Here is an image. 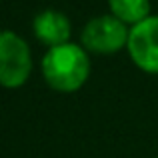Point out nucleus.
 Returning a JSON list of instances; mask_svg holds the SVG:
<instances>
[{
	"mask_svg": "<svg viewBox=\"0 0 158 158\" xmlns=\"http://www.w3.org/2000/svg\"><path fill=\"white\" fill-rule=\"evenodd\" d=\"M126 50L138 70L158 74V16H148L130 28Z\"/></svg>",
	"mask_w": 158,
	"mask_h": 158,
	"instance_id": "20e7f679",
	"label": "nucleus"
},
{
	"mask_svg": "<svg viewBox=\"0 0 158 158\" xmlns=\"http://www.w3.org/2000/svg\"><path fill=\"white\" fill-rule=\"evenodd\" d=\"M156 158H158V156H156Z\"/></svg>",
	"mask_w": 158,
	"mask_h": 158,
	"instance_id": "0eeeda50",
	"label": "nucleus"
},
{
	"mask_svg": "<svg viewBox=\"0 0 158 158\" xmlns=\"http://www.w3.org/2000/svg\"><path fill=\"white\" fill-rule=\"evenodd\" d=\"M108 8L114 18H118L130 28L150 16L148 0H108Z\"/></svg>",
	"mask_w": 158,
	"mask_h": 158,
	"instance_id": "423d86ee",
	"label": "nucleus"
},
{
	"mask_svg": "<svg viewBox=\"0 0 158 158\" xmlns=\"http://www.w3.org/2000/svg\"><path fill=\"white\" fill-rule=\"evenodd\" d=\"M32 74V52L28 42L12 30H0V86L20 88Z\"/></svg>",
	"mask_w": 158,
	"mask_h": 158,
	"instance_id": "f03ea898",
	"label": "nucleus"
},
{
	"mask_svg": "<svg viewBox=\"0 0 158 158\" xmlns=\"http://www.w3.org/2000/svg\"><path fill=\"white\" fill-rule=\"evenodd\" d=\"M42 78L56 92H76L90 76V56L82 44L66 42L48 48L40 62Z\"/></svg>",
	"mask_w": 158,
	"mask_h": 158,
	"instance_id": "f257e3e1",
	"label": "nucleus"
},
{
	"mask_svg": "<svg viewBox=\"0 0 158 158\" xmlns=\"http://www.w3.org/2000/svg\"><path fill=\"white\" fill-rule=\"evenodd\" d=\"M130 28L112 14L94 16L84 24L80 34V44L88 54L108 56L124 50L128 44Z\"/></svg>",
	"mask_w": 158,
	"mask_h": 158,
	"instance_id": "7ed1b4c3",
	"label": "nucleus"
},
{
	"mask_svg": "<svg viewBox=\"0 0 158 158\" xmlns=\"http://www.w3.org/2000/svg\"><path fill=\"white\" fill-rule=\"evenodd\" d=\"M32 32L40 44H44L46 48H54L70 42L72 24L64 12L46 8L32 18Z\"/></svg>",
	"mask_w": 158,
	"mask_h": 158,
	"instance_id": "39448f33",
	"label": "nucleus"
}]
</instances>
